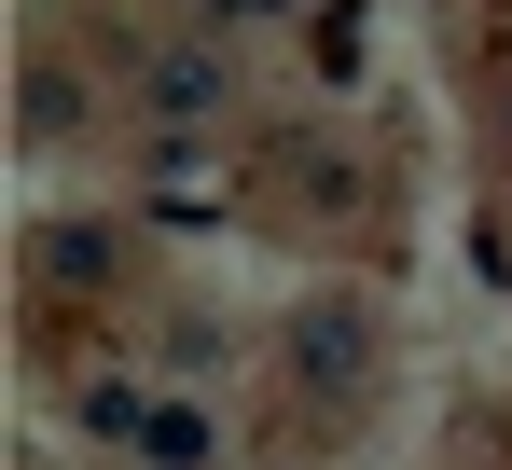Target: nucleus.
I'll return each instance as SVG.
<instances>
[{
  "instance_id": "nucleus-3",
  "label": "nucleus",
  "mask_w": 512,
  "mask_h": 470,
  "mask_svg": "<svg viewBox=\"0 0 512 470\" xmlns=\"http://www.w3.org/2000/svg\"><path fill=\"white\" fill-rule=\"evenodd\" d=\"M153 111H167V125H208V111H222V56H208V42L153 56Z\"/></svg>"
},
{
  "instance_id": "nucleus-5",
  "label": "nucleus",
  "mask_w": 512,
  "mask_h": 470,
  "mask_svg": "<svg viewBox=\"0 0 512 470\" xmlns=\"http://www.w3.org/2000/svg\"><path fill=\"white\" fill-rule=\"evenodd\" d=\"M236 14H291V0H236Z\"/></svg>"
},
{
  "instance_id": "nucleus-4",
  "label": "nucleus",
  "mask_w": 512,
  "mask_h": 470,
  "mask_svg": "<svg viewBox=\"0 0 512 470\" xmlns=\"http://www.w3.org/2000/svg\"><path fill=\"white\" fill-rule=\"evenodd\" d=\"M208 457H222V443H208L194 401H153V415H139V470H208Z\"/></svg>"
},
{
  "instance_id": "nucleus-1",
  "label": "nucleus",
  "mask_w": 512,
  "mask_h": 470,
  "mask_svg": "<svg viewBox=\"0 0 512 470\" xmlns=\"http://www.w3.org/2000/svg\"><path fill=\"white\" fill-rule=\"evenodd\" d=\"M277 360H291V388H305V401H333V415H346V401L374 388V318H360V291H319V305L277 332Z\"/></svg>"
},
{
  "instance_id": "nucleus-2",
  "label": "nucleus",
  "mask_w": 512,
  "mask_h": 470,
  "mask_svg": "<svg viewBox=\"0 0 512 470\" xmlns=\"http://www.w3.org/2000/svg\"><path fill=\"white\" fill-rule=\"evenodd\" d=\"M125 249H111V222H42L28 235V277H56V291H97Z\"/></svg>"
}]
</instances>
